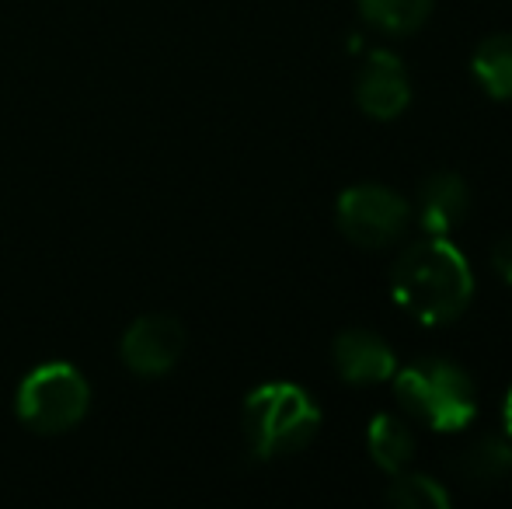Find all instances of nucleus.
I'll return each instance as SVG.
<instances>
[{
  "mask_svg": "<svg viewBox=\"0 0 512 509\" xmlns=\"http://www.w3.org/2000/svg\"><path fill=\"white\" fill-rule=\"evenodd\" d=\"M391 293L422 325H450L471 307L474 272L457 245L425 234L398 255Z\"/></svg>",
  "mask_w": 512,
  "mask_h": 509,
  "instance_id": "nucleus-1",
  "label": "nucleus"
},
{
  "mask_svg": "<svg viewBox=\"0 0 512 509\" xmlns=\"http://www.w3.org/2000/svg\"><path fill=\"white\" fill-rule=\"evenodd\" d=\"M394 394L411 419L436 433H457L478 415V391L471 374L443 356H425L408 363L405 370H394Z\"/></svg>",
  "mask_w": 512,
  "mask_h": 509,
  "instance_id": "nucleus-2",
  "label": "nucleus"
},
{
  "mask_svg": "<svg viewBox=\"0 0 512 509\" xmlns=\"http://www.w3.org/2000/svg\"><path fill=\"white\" fill-rule=\"evenodd\" d=\"M241 426L251 454L262 461H276V457L297 454L314 440L321 426V408L304 387L272 381L244 398Z\"/></svg>",
  "mask_w": 512,
  "mask_h": 509,
  "instance_id": "nucleus-3",
  "label": "nucleus"
},
{
  "mask_svg": "<svg viewBox=\"0 0 512 509\" xmlns=\"http://www.w3.org/2000/svg\"><path fill=\"white\" fill-rule=\"evenodd\" d=\"M91 408V384L74 363H42L14 394V412L21 426L42 436H60L81 426V419Z\"/></svg>",
  "mask_w": 512,
  "mask_h": 509,
  "instance_id": "nucleus-4",
  "label": "nucleus"
},
{
  "mask_svg": "<svg viewBox=\"0 0 512 509\" xmlns=\"http://www.w3.org/2000/svg\"><path fill=\"white\" fill-rule=\"evenodd\" d=\"M338 231L359 248H387L408 227V203L394 189L377 182L352 185L338 196Z\"/></svg>",
  "mask_w": 512,
  "mask_h": 509,
  "instance_id": "nucleus-5",
  "label": "nucleus"
},
{
  "mask_svg": "<svg viewBox=\"0 0 512 509\" xmlns=\"http://www.w3.org/2000/svg\"><path fill=\"white\" fill-rule=\"evenodd\" d=\"M185 353V328L171 314H140L133 325L122 332L119 356L129 374L143 381L168 377Z\"/></svg>",
  "mask_w": 512,
  "mask_h": 509,
  "instance_id": "nucleus-6",
  "label": "nucleus"
},
{
  "mask_svg": "<svg viewBox=\"0 0 512 509\" xmlns=\"http://www.w3.org/2000/svg\"><path fill=\"white\" fill-rule=\"evenodd\" d=\"M356 102L373 119H384V123L387 119H398L411 102V81L405 63L394 53H387V49L370 53L366 67L359 70Z\"/></svg>",
  "mask_w": 512,
  "mask_h": 509,
  "instance_id": "nucleus-7",
  "label": "nucleus"
},
{
  "mask_svg": "<svg viewBox=\"0 0 512 509\" xmlns=\"http://www.w3.org/2000/svg\"><path fill=\"white\" fill-rule=\"evenodd\" d=\"M335 370L345 384L370 387L380 381H391L398 370V356H394L391 342L384 335L370 332V328H349L335 339Z\"/></svg>",
  "mask_w": 512,
  "mask_h": 509,
  "instance_id": "nucleus-8",
  "label": "nucleus"
},
{
  "mask_svg": "<svg viewBox=\"0 0 512 509\" xmlns=\"http://www.w3.org/2000/svg\"><path fill=\"white\" fill-rule=\"evenodd\" d=\"M467 210H471V189L460 175L453 171H436L418 185L415 196V217L425 234L446 238L453 227L464 224Z\"/></svg>",
  "mask_w": 512,
  "mask_h": 509,
  "instance_id": "nucleus-9",
  "label": "nucleus"
},
{
  "mask_svg": "<svg viewBox=\"0 0 512 509\" xmlns=\"http://www.w3.org/2000/svg\"><path fill=\"white\" fill-rule=\"evenodd\" d=\"M457 468L474 489H506L512 482V440L509 436H485V440L471 443Z\"/></svg>",
  "mask_w": 512,
  "mask_h": 509,
  "instance_id": "nucleus-10",
  "label": "nucleus"
},
{
  "mask_svg": "<svg viewBox=\"0 0 512 509\" xmlns=\"http://www.w3.org/2000/svg\"><path fill=\"white\" fill-rule=\"evenodd\" d=\"M366 447H370V457L380 471L398 475V471L408 468L411 454H415V436H411L408 422L398 419V415H377L370 422V433H366Z\"/></svg>",
  "mask_w": 512,
  "mask_h": 509,
  "instance_id": "nucleus-11",
  "label": "nucleus"
},
{
  "mask_svg": "<svg viewBox=\"0 0 512 509\" xmlns=\"http://www.w3.org/2000/svg\"><path fill=\"white\" fill-rule=\"evenodd\" d=\"M471 70L481 88H485V95L499 98V102H509L512 98V32L488 35V39L474 49Z\"/></svg>",
  "mask_w": 512,
  "mask_h": 509,
  "instance_id": "nucleus-12",
  "label": "nucleus"
},
{
  "mask_svg": "<svg viewBox=\"0 0 512 509\" xmlns=\"http://www.w3.org/2000/svg\"><path fill=\"white\" fill-rule=\"evenodd\" d=\"M432 11V0H359V14L373 28L391 35H408L425 25Z\"/></svg>",
  "mask_w": 512,
  "mask_h": 509,
  "instance_id": "nucleus-13",
  "label": "nucleus"
},
{
  "mask_svg": "<svg viewBox=\"0 0 512 509\" xmlns=\"http://www.w3.org/2000/svg\"><path fill=\"white\" fill-rule=\"evenodd\" d=\"M387 503L398 509H446L450 506V492L429 475H394L391 489H387Z\"/></svg>",
  "mask_w": 512,
  "mask_h": 509,
  "instance_id": "nucleus-14",
  "label": "nucleus"
},
{
  "mask_svg": "<svg viewBox=\"0 0 512 509\" xmlns=\"http://www.w3.org/2000/svg\"><path fill=\"white\" fill-rule=\"evenodd\" d=\"M492 265L506 283H512V234H506V238H499L492 245Z\"/></svg>",
  "mask_w": 512,
  "mask_h": 509,
  "instance_id": "nucleus-15",
  "label": "nucleus"
},
{
  "mask_svg": "<svg viewBox=\"0 0 512 509\" xmlns=\"http://www.w3.org/2000/svg\"><path fill=\"white\" fill-rule=\"evenodd\" d=\"M506 436L512 440V387H509V398H506Z\"/></svg>",
  "mask_w": 512,
  "mask_h": 509,
  "instance_id": "nucleus-16",
  "label": "nucleus"
}]
</instances>
